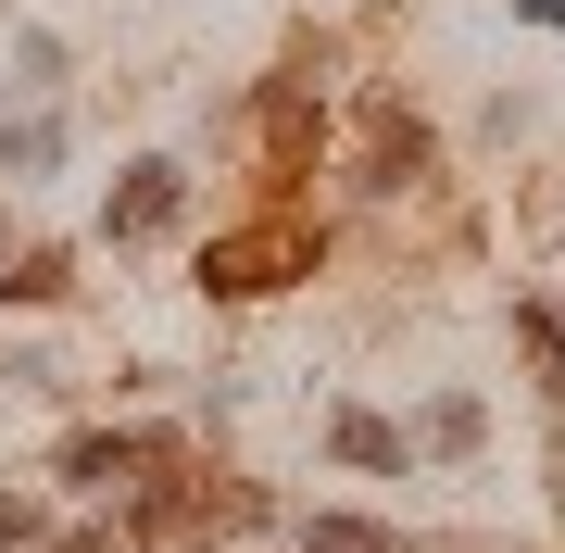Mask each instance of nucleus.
<instances>
[{
  "label": "nucleus",
  "instance_id": "obj_1",
  "mask_svg": "<svg viewBox=\"0 0 565 553\" xmlns=\"http://www.w3.org/2000/svg\"><path fill=\"white\" fill-rule=\"evenodd\" d=\"M315 265H327V226L302 202H277V214L202 240V289H214V302H264V289H289V277H315Z\"/></svg>",
  "mask_w": 565,
  "mask_h": 553
},
{
  "label": "nucleus",
  "instance_id": "obj_2",
  "mask_svg": "<svg viewBox=\"0 0 565 553\" xmlns=\"http://www.w3.org/2000/svg\"><path fill=\"white\" fill-rule=\"evenodd\" d=\"M163 453H177V440H151V428H76V440H63V491H139Z\"/></svg>",
  "mask_w": 565,
  "mask_h": 553
},
{
  "label": "nucleus",
  "instance_id": "obj_3",
  "mask_svg": "<svg viewBox=\"0 0 565 553\" xmlns=\"http://www.w3.org/2000/svg\"><path fill=\"white\" fill-rule=\"evenodd\" d=\"M427 177V126L403 114V102H364V139H352V189H377V202H390V189H415Z\"/></svg>",
  "mask_w": 565,
  "mask_h": 553
},
{
  "label": "nucleus",
  "instance_id": "obj_4",
  "mask_svg": "<svg viewBox=\"0 0 565 553\" xmlns=\"http://www.w3.org/2000/svg\"><path fill=\"white\" fill-rule=\"evenodd\" d=\"M177 214H189V164H163V151H151V164H126V177H114V202H102L114 240H163Z\"/></svg>",
  "mask_w": 565,
  "mask_h": 553
},
{
  "label": "nucleus",
  "instance_id": "obj_5",
  "mask_svg": "<svg viewBox=\"0 0 565 553\" xmlns=\"http://www.w3.org/2000/svg\"><path fill=\"white\" fill-rule=\"evenodd\" d=\"M327 453H340V466H364V478H403V466H415V440L390 428V415H364V403L327 415Z\"/></svg>",
  "mask_w": 565,
  "mask_h": 553
},
{
  "label": "nucleus",
  "instance_id": "obj_6",
  "mask_svg": "<svg viewBox=\"0 0 565 553\" xmlns=\"http://www.w3.org/2000/svg\"><path fill=\"white\" fill-rule=\"evenodd\" d=\"M51 164H63V114H51V102H39V114H0V177L25 189V177H51Z\"/></svg>",
  "mask_w": 565,
  "mask_h": 553
},
{
  "label": "nucleus",
  "instance_id": "obj_7",
  "mask_svg": "<svg viewBox=\"0 0 565 553\" xmlns=\"http://www.w3.org/2000/svg\"><path fill=\"white\" fill-rule=\"evenodd\" d=\"M427 453H440V466H465V453L490 440V415H478V390H440V403H427V428H415Z\"/></svg>",
  "mask_w": 565,
  "mask_h": 553
},
{
  "label": "nucleus",
  "instance_id": "obj_8",
  "mask_svg": "<svg viewBox=\"0 0 565 553\" xmlns=\"http://www.w3.org/2000/svg\"><path fill=\"white\" fill-rule=\"evenodd\" d=\"M76 289V252H13L0 265V302H63Z\"/></svg>",
  "mask_w": 565,
  "mask_h": 553
},
{
  "label": "nucleus",
  "instance_id": "obj_9",
  "mask_svg": "<svg viewBox=\"0 0 565 553\" xmlns=\"http://www.w3.org/2000/svg\"><path fill=\"white\" fill-rule=\"evenodd\" d=\"M13 88H25V102H51V88H63V51H51V39H13Z\"/></svg>",
  "mask_w": 565,
  "mask_h": 553
},
{
  "label": "nucleus",
  "instance_id": "obj_10",
  "mask_svg": "<svg viewBox=\"0 0 565 553\" xmlns=\"http://www.w3.org/2000/svg\"><path fill=\"white\" fill-rule=\"evenodd\" d=\"M39 553H126L114 515H88V529H39Z\"/></svg>",
  "mask_w": 565,
  "mask_h": 553
},
{
  "label": "nucleus",
  "instance_id": "obj_11",
  "mask_svg": "<svg viewBox=\"0 0 565 553\" xmlns=\"http://www.w3.org/2000/svg\"><path fill=\"white\" fill-rule=\"evenodd\" d=\"M0 553H39V503L25 491H0Z\"/></svg>",
  "mask_w": 565,
  "mask_h": 553
}]
</instances>
